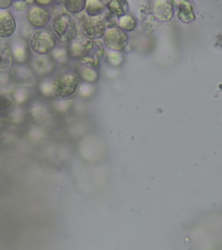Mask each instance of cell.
<instances>
[{"label":"cell","mask_w":222,"mask_h":250,"mask_svg":"<svg viewBox=\"0 0 222 250\" xmlns=\"http://www.w3.org/2000/svg\"><path fill=\"white\" fill-rule=\"evenodd\" d=\"M106 9L109 15L120 20L123 16L129 14V4L124 0H114L106 2Z\"/></svg>","instance_id":"cell-14"},{"label":"cell","mask_w":222,"mask_h":250,"mask_svg":"<svg viewBox=\"0 0 222 250\" xmlns=\"http://www.w3.org/2000/svg\"><path fill=\"white\" fill-rule=\"evenodd\" d=\"M117 24H118V27L121 28L122 31L130 32L137 28V21L134 16L127 14L123 16L120 20H118Z\"/></svg>","instance_id":"cell-25"},{"label":"cell","mask_w":222,"mask_h":250,"mask_svg":"<svg viewBox=\"0 0 222 250\" xmlns=\"http://www.w3.org/2000/svg\"><path fill=\"white\" fill-rule=\"evenodd\" d=\"M3 40H4V39L0 38V45H3V44H2V43H3Z\"/></svg>","instance_id":"cell-35"},{"label":"cell","mask_w":222,"mask_h":250,"mask_svg":"<svg viewBox=\"0 0 222 250\" xmlns=\"http://www.w3.org/2000/svg\"><path fill=\"white\" fill-rule=\"evenodd\" d=\"M10 72L12 77V83L16 86L30 89L31 87L37 85L38 83L37 77L27 64H14Z\"/></svg>","instance_id":"cell-7"},{"label":"cell","mask_w":222,"mask_h":250,"mask_svg":"<svg viewBox=\"0 0 222 250\" xmlns=\"http://www.w3.org/2000/svg\"><path fill=\"white\" fill-rule=\"evenodd\" d=\"M29 66L36 77L47 78L54 71L56 63L51 56H37L31 55L29 60Z\"/></svg>","instance_id":"cell-8"},{"label":"cell","mask_w":222,"mask_h":250,"mask_svg":"<svg viewBox=\"0 0 222 250\" xmlns=\"http://www.w3.org/2000/svg\"><path fill=\"white\" fill-rule=\"evenodd\" d=\"M88 40H86L83 37L78 38L77 37L74 40H72L70 43H68V51L70 59H80L84 49V45Z\"/></svg>","instance_id":"cell-20"},{"label":"cell","mask_w":222,"mask_h":250,"mask_svg":"<svg viewBox=\"0 0 222 250\" xmlns=\"http://www.w3.org/2000/svg\"><path fill=\"white\" fill-rule=\"evenodd\" d=\"M28 43L31 54L37 56H51L58 46V41L54 36L46 29H39L34 31Z\"/></svg>","instance_id":"cell-3"},{"label":"cell","mask_w":222,"mask_h":250,"mask_svg":"<svg viewBox=\"0 0 222 250\" xmlns=\"http://www.w3.org/2000/svg\"><path fill=\"white\" fill-rule=\"evenodd\" d=\"M12 52L8 45H0V70H11L14 66Z\"/></svg>","instance_id":"cell-21"},{"label":"cell","mask_w":222,"mask_h":250,"mask_svg":"<svg viewBox=\"0 0 222 250\" xmlns=\"http://www.w3.org/2000/svg\"><path fill=\"white\" fill-rule=\"evenodd\" d=\"M34 4H35L36 5L41 6V7L45 8L53 4V2L50 1V0H43H43H39V1H34Z\"/></svg>","instance_id":"cell-34"},{"label":"cell","mask_w":222,"mask_h":250,"mask_svg":"<svg viewBox=\"0 0 222 250\" xmlns=\"http://www.w3.org/2000/svg\"><path fill=\"white\" fill-rule=\"evenodd\" d=\"M12 77L10 70H0V89L4 90V87L11 84Z\"/></svg>","instance_id":"cell-30"},{"label":"cell","mask_w":222,"mask_h":250,"mask_svg":"<svg viewBox=\"0 0 222 250\" xmlns=\"http://www.w3.org/2000/svg\"><path fill=\"white\" fill-rule=\"evenodd\" d=\"M15 104L12 100L11 92L0 89V119L8 118Z\"/></svg>","instance_id":"cell-15"},{"label":"cell","mask_w":222,"mask_h":250,"mask_svg":"<svg viewBox=\"0 0 222 250\" xmlns=\"http://www.w3.org/2000/svg\"><path fill=\"white\" fill-rule=\"evenodd\" d=\"M24 117H25V113L23 111V108L20 106H15L8 118L10 119L11 123L17 125V124L22 123L24 120Z\"/></svg>","instance_id":"cell-29"},{"label":"cell","mask_w":222,"mask_h":250,"mask_svg":"<svg viewBox=\"0 0 222 250\" xmlns=\"http://www.w3.org/2000/svg\"><path fill=\"white\" fill-rule=\"evenodd\" d=\"M86 1L82 0H68L63 3V8L70 15H78L85 11Z\"/></svg>","instance_id":"cell-23"},{"label":"cell","mask_w":222,"mask_h":250,"mask_svg":"<svg viewBox=\"0 0 222 250\" xmlns=\"http://www.w3.org/2000/svg\"><path fill=\"white\" fill-rule=\"evenodd\" d=\"M155 14L162 21L169 20L174 13V7L169 1H156L154 6Z\"/></svg>","instance_id":"cell-16"},{"label":"cell","mask_w":222,"mask_h":250,"mask_svg":"<svg viewBox=\"0 0 222 250\" xmlns=\"http://www.w3.org/2000/svg\"><path fill=\"white\" fill-rule=\"evenodd\" d=\"M33 33H34L33 28L29 23L27 25H24L23 29H22V38L25 39V40L28 39V41H29V39H31V37Z\"/></svg>","instance_id":"cell-32"},{"label":"cell","mask_w":222,"mask_h":250,"mask_svg":"<svg viewBox=\"0 0 222 250\" xmlns=\"http://www.w3.org/2000/svg\"><path fill=\"white\" fill-rule=\"evenodd\" d=\"M51 58L54 61L56 65L57 64H59L60 66L66 65L70 59L68 48L63 45H58L51 53Z\"/></svg>","instance_id":"cell-22"},{"label":"cell","mask_w":222,"mask_h":250,"mask_svg":"<svg viewBox=\"0 0 222 250\" xmlns=\"http://www.w3.org/2000/svg\"><path fill=\"white\" fill-rule=\"evenodd\" d=\"M82 79L78 71L67 70L58 75L53 80L55 98L70 100L78 95Z\"/></svg>","instance_id":"cell-2"},{"label":"cell","mask_w":222,"mask_h":250,"mask_svg":"<svg viewBox=\"0 0 222 250\" xmlns=\"http://www.w3.org/2000/svg\"><path fill=\"white\" fill-rule=\"evenodd\" d=\"M12 8L17 13H23V12H28L30 6H29V4H27L26 1H24V2L23 1H17V2L13 3Z\"/></svg>","instance_id":"cell-31"},{"label":"cell","mask_w":222,"mask_h":250,"mask_svg":"<svg viewBox=\"0 0 222 250\" xmlns=\"http://www.w3.org/2000/svg\"><path fill=\"white\" fill-rule=\"evenodd\" d=\"M176 16L184 23H189L195 20V14L194 7L188 1H176Z\"/></svg>","instance_id":"cell-13"},{"label":"cell","mask_w":222,"mask_h":250,"mask_svg":"<svg viewBox=\"0 0 222 250\" xmlns=\"http://www.w3.org/2000/svg\"><path fill=\"white\" fill-rule=\"evenodd\" d=\"M96 85L89 83L82 82L81 86L79 87L78 95L82 98H92L95 92H96Z\"/></svg>","instance_id":"cell-28"},{"label":"cell","mask_w":222,"mask_h":250,"mask_svg":"<svg viewBox=\"0 0 222 250\" xmlns=\"http://www.w3.org/2000/svg\"><path fill=\"white\" fill-rule=\"evenodd\" d=\"M106 59V51L100 41H87L79 59L82 65L99 69Z\"/></svg>","instance_id":"cell-4"},{"label":"cell","mask_w":222,"mask_h":250,"mask_svg":"<svg viewBox=\"0 0 222 250\" xmlns=\"http://www.w3.org/2000/svg\"><path fill=\"white\" fill-rule=\"evenodd\" d=\"M27 21L32 27L43 29L51 23V12L46 8L31 4L27 12Z\"/></svg>","instance_id":"cell-10"},{"label":"cell","mask_w":222,"mask_h":250,"mask_svg":"<svg viewBox=\"0 0 222 250\" xmlns=\"http://www.w3.org/2000/svg\"><path fill=\"white\" fill-rule=\"evenodd\" d=\"M78 75L82 79V82L89 83L95 84L98 82L100 78V71L98 69H95L92 67L87 66L80 64L78 68Z\"/></svg>","instance_id":"cell-17"},{"label":"cell","mask_w":222,"mask_h":250,"mask_svg":"<svg viewBox=\"0 0 222 250\" xmlns=\"http://www.w3.org/2000/svg\"><path fill=\"white\" fill-rule=\"evenodd\" d=\"M107 29V23L102 17H88L81 23L82 36L88 41H100V39H103L105 35Z\"/></svg>","instance_id":"cell-5"},{"label":"cell","mask_w":222,"mask_h":250,"mask_svg":"<svg viewBox=\"0 0 222 250\" xmlns=\"http://www.w3.org/2000/svg\"><path fill=\"white\" fill-rule=\"evenodd\" d=\"M123 59L124 58H123V55L121 52L109 51V50L106 51L105 60L110 66H120L123 62Z\"/></svg>","instance_id":"cell-26"},{"label":"cell","mask_w":222,"mask_h":250,"mask_svg":"<svg viewBox=\"0 0 222 250\" xmlns=\"http://www.w3.org/2000/svg\"><path fill=\"white\" fill-rule=\"evenodd\" d=\"M53 108L55 110L59 113H66L72 105V99L70 100H65V99H59V98H56L53 101Z\"/></svg>","instance_id":"cell-27"},{"label":"cell","mask_w":222,"mask_h":250,"mask_svg":"<svg viewBox=\"0 0 222 250\" xmlns=\"http://www.w3.org/2000/svg\"><path fill=\"white\" fill-rule=\"evenodd\" d=\"M28 115L37 125H44L51 118V111L43 102L35 100L31 103L28 109Z\"/></svg>","instance_id":"cell-11"},{"label":"cell","mask_w":222,"mask_h":250,"mask_svg":"<svg viewBox=\"0 0 222 250\" xmlns=\"http://www.w3.org/2000/svg\"><path fill=\"white\" fill-rule=\"evenodd\" d=\"M17 29V22L14 16L9 11H0V38L10 39Z\"/></svg>","instance_id":"cell-12"},{"label":"cell","mask_w":222,"mask_h":250,"mask_svg":"<svg viewBox=\"0 0 222 250\" xmlns=\"http://www.w3.org/2000/svg\"><path fill=\"white\" fill-rule=\"evenodd\" d=\"M13 3L11 0H0V11H8V9L12 7Z\"/></svg>","instance_id":"cell-33"},{"label":"cell","mask_w":222,"mask_h":250,"mask_svg":"<svg viewBox=\"0 0 222 250\" xmlns=\"http://www.w3.org/2000/svg\"><path fill=\"white\" fill-rule=\"evenodd\" d=\"M53 80L54 78L47 77L38 83V89L41 96L47 98H55L54 91H53Z\"/></svg>","instance_id":"cell-24"},{"label":"cell","mask_w":222,"mask_h":250,"mask_svg":"<svg viewBox=\"0 0 222 250\" xmlns=\"http://www.w3.org/2000/svg\"><path fill=\"white\" fill-rule=\"evenodd\" d=\"M129 35L118 26L108 28L103 37V43L109 51L121 52L129 43Z\"/></svg>","instance_id":"cell-6"},{"label":"cell","mask_w":222,"mask_h":250,"mask_svg":"<svg viewBox=\"0 0 222 250\" xmlns=\"http://www.w3.org/2000/svg\"><path fill=\"white\" fill-rule=\"evenodd\" d=\"M105 4L99 0H88L86 1L85 14L90 18L102 17L105 13Z\"/></svg>","instance_id":"cell-19"},{"label":"cell","mask_w":222,"mask_h":250,"mask_svg":"<svg viewBox=\"0 0 222 250\" xmlns=\"http://www.w3.org/2000/svg\"><path fill=\"white\" fill-rule=\"evenodd\" d=\"M9 48L12 52V58L15 64H26L31 58V51L29 43L22 37L14 38L10 41Z\"/></svg>","instance_id":"cell-9"},{"label":"cell","mask_w":222,"mask_h":250,"mask_svg":"<svg viewBox=\"0 0 222 250\" xmlns=\"http://www.w3.org/2000/svg\"><path fill=\"white\" fill-rule=\"evenodd\" d=\"M11 95L15 106H20V107H22L23 104H25L31 97L30 89L25 87H20V86H15L11 91Z\"/></svg>","instance_id":"cell-18"},{"label":"cell","mask_w":222,"mask_h":250,"mask_svg":"<svg viewBox=\"0 0 222 250\" xmlns=\"http://www.w3.org/2000/svg\"><path fill=\"white\" fill-rule=\"evenodd\" d=\"M49 31L61 43H70L78 37L76 20L66 12L55 16L49 24Z\"/></svg>","instance_id":"cell-1"}]
</instances>
